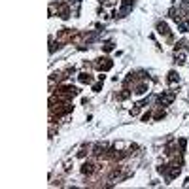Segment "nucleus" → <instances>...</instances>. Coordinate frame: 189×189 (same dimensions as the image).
<instances>
[{
    "label": "nucleus",
    "instance_id": "2",
    "mask_svg": "<svg viewBox=\"0 0 189 189\" xmlns=\"http://www.w3.org/2000/svg\"><path fill=\"white\" fill-rule=\"evenodd\" d=\"M93 170H95V163H83V167H82L83 174H91Z\"/></svg>",
    "mask_w": 189,
    "mask_h": 189
},
{
    "label": "nucleus",
    "instance_id": "6",
    "mask_svg": "<svg viewBox=\"0 0 189 189\" xmlns=\"http://www.w3.org/2000/svg\"><path fill=\"white\" fill-rule=\"evenodd\" d=\"M104 49H106V51H112V49H114V44H112V42H108L106 46H104Z\"/></svg>",
    "mask_w": 189,
    "mask_h": 189
},
{
    "label": "nucleus",
    "instance_id": "1",
    "mask_svg": "<svg viewBox=\"0 0 189 189\" xmlns=\"http://www.w3.org/2000/svg\"><path fill=\"white\" fill-rule=\"evenodd\" d=\"M174 93H164V95H161L159 96V102L161 104H163V106H168V104H170L172 102V100H174Z\"/></svg>",
    "mask_w": 189,
    "mask_h": 189
},
{
    "label": "nucleus",
    "instance_id": "4",
    "mask_svg": "<svg viewBox=\"0 0 189 189\" xmlns=\"http://www.w3.org/2000/svg\"><path fill=\"white\" fill-rule=\"evenodd\" d=\"M79 82H83V83H91V76H89V74H79Z\"/></svg>",
    "mask_w": 189,
    "mask_h": 189
},
{
    "label": "nucleus",
    "instance_id": "3",
    "mask_svg": "<svg viewBox=\"0 0 189 189\" xmlns=\"http://www.w3.org/2000/svg\"><path fill=\"white\" fill-rule=\"evenodd\" d=\"M157 30H159V34H164V36H168V27L164 25V23H159V25H157Z\"/></svg>",
    "mask_w": 189,
    "mask_h": 189
},
{
    "label": "nucleus",
    "instance_id": "5",
    "mask_svg": "<svg viewBox=\"0 0 189 189\" xmlns=\"http://www.w3.org/2000/svg\"><path fill=\"white\" fill-rule=\"evenodd\" d=\"M168 82L176 83V82H178V74H176V72H170V74H168Z\"/></svg>",
    "mask_w": 189,
    "mask_h": 189
}]
</instances>
